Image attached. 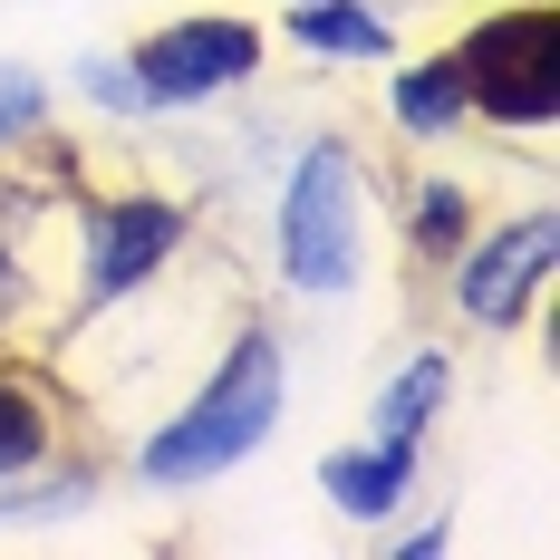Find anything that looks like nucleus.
I'll list each match as a JSON object with an SVG mask.
<instances>
[{
	"mask_svg": "<svg viewBox=\"0 0 560 560\" xmlns=\"http://www.w3.org/2000/svg\"><path fill=\"white\" fill-rule=\"evenodd\" d=\"M174 242H184V213H174V203H145V194H136V203H107L97 232H88V290H97V300L136 290Z\"/></svg>",
	"mask_w": 560,
	"mask_h": 560,
	"instance_id": "6",
	"label": "nucleus"
},
{
	"mask_svg": "<svg viewBox=\"0 0 560 560\" xmlns=\"http://www.w3.org/2000/svg\"><path fill=\"white\" fill-rule=\"evenodd\" d=\"M396 116H406L416 136L454 126V116H464V68H454V58H425V68H406V78H396Z\"/></svg>",
	"mask_w": 560,
	"mask_h": 560,
	"instance_id": "8",
	"label": "nucleus"
},
{
	"mask_svg": "<svg viewBox=\"0 0 560 560\" xmlns=\"http://www.w3.org/2000/svg\"><path fill=\"white\" fill-rule=\"evenodd\" d=\"M464 97L483 116H503V126H551L560 116V20L551 10H493L464 49Z\"/></svg>",
	"mask_w": 560,
	"mask_h": 560,
	"instance_id": "2",
	"label": "nucleus"
},
{
	"mask_svg": "<svg viewBox=\"0 0 560 560\" xmlns=\"http://www.w3.org/2000/svg\"><path fill=\"white\" fill-rule=\"evenodd\" d=\"M416 474V445H368V454H329V493L348 512H387Z\"/></svg>",
	"mask_w": 560,
	"mask_h": 560,
	"instance_id": "7",
	"label": "nucleus"
},
{
	"mask_svg": "<svg viewBox=\"0 0 560 560\" xmlns=\"http://www.w3.org/2000/svg\"><path fill=\"white\" fill-rule=\"evenodd\" d=\"M30 126H39V78L0 68V136H30Z\"/></svg>",
	"mask_w": 560,
	"mask_h": 560,
	"instance_id": "13",
	"label": "nucleus"
},
{
	"mask_svg": "<svg viewBox=\"0 0 560 560\" xmlns=\"http://www.w3.org/2000/svg\"><path fill=\"white\" fill-rule=\"evenodd\" d=\"M252 68H261V30H242V20H184V30H155V39L136 49L145 107H184V97L242 88Z\"/></svg>",
	"mask_w": 560,
	"mask_h": 560,
	"instance_id": "4",
	"label": "nucleus"
},
{
	"mask_svg": "<svg viewBox=\"0 0 560 560\" xmlns=\"http://www.w3.org/2000/svg\"><path fill=\"white\" fill-rule=\"evenodd\" d=\"M290 30H300L310 49H348V58H377V49H387V30H377L358 0H319V10H300Z\"/></svg>",
	"mask_w": 560,
	"mask_h": 560,
	"instance_id": "10",
	"label": "nucleus"
},
{
	"mask_svg": "<svg viewBox=\"0 0 560 560\" xmlns=\"http://www.w3.org/2000/svg\"><path fill=\"white\" fill-rule=\"evenodd\" d=\"M551 213H522V223H503L483 252H464V280H454V300H464V319H483V329H512L522 319V300L541 290V271H551Z\"/></svg>",
	"mask_w": 560,
	"mask_h": 560,
	"instance_id": "5",
	"label": "nucleus"
},
{
	"mask_svg": "<svg viewBox=\"0 0 560 560\" xmlns=\"http://www.w3.org/2000/svg\"><path fill=\"white\" fill-rule=\"evenodd\" d=\"M435 396H445V358H416L387 387V406H377V445H416V425L435 416Z\"/></svg>",
	"mask_w": 560,
	"mask_h": 560,
	"instance_id": "9",
	"label": "nucleus"
},
{
	"mask_svg": "<svg viewBox=\"0 0 560 560\" xmlns=\"http://www.w3.org/2000/svg\"><path fill=\"white\" fill-rule=\"evenodd\" d=\"M416 232H425V252H445L454 232H464V194H454V184H425V203H416Z\"/></svg>",
	"mask_w": 560,
	"mask_h": 560,
	"instance_id": "12",
	"label": "nucleus"
},
{
	"mask_svg": "<svg viewBox=\"0 0 560 560\" xmlns=\"http://www.w3.org/2000/svg\"><path fill=\"white\" fill-rule=\"evenodd\" d=\"M271 416H280V338L252 329L223 368H213V387L145 445V474H155V483H203V474H223V464H242V454L261 445Z\"/></svg>",
	"mask_w": 560,
	"mask_h": 560,
	"instance_id": "1",
	"label": "nucleus"
},
{
	"mask_svg": "<svg viewBox=\"0 0 560 560\" xmlns=\"http://www.w3.org/2000/svg\"><path fill=\"white\" fill-rule=\"evenodd\" d=\"M39 445H49V416H39V396L10 387L0 377V474H20V464H39Z\"/></svg>",
	"mask_w": 560,
	"mask_h": 560,
	"instance_id": "11",
	"label": "nucleus"
},
{
	"mask_svg": "<svg viewBox=\"0 0 560 560\" xmlns=\"http://www.w3.org/2000/svg\"><path fill=\"white\" fill-rule=\"evenodd\" d=\"M280 261L300 290H348L358 271V174L338 145H310L290 174V213H280Z\"/></svg>",
	"mask_w": 560,
	"mask_h": 560,
	"instance_id": "3",
	"label": "nucleus"
},
{
	"mask_svg": "<svg viewBox=\"0 0 560 560\" xmlns=\"http://www.w3.org/2000/svg\"><path fill=\"white\" fill-rule=\"evenodd\" d=\"M88 88L116 97V107H145V78H136V68H116V58H88Z\"/></svg>",
	"mask_w": 560,
	"mask_h": 560,
	"instance_id": "14",
	"label": "nucleus"
},
{
	"mask_svg": "<svg viewBox=\"0 0 560 560\" xmlns=\"http://www.w3.org/2000/svg\"><path fill=\"white\" fill-rule=\"evenodd\" d=\"M10 310H20V252L0 242V319H10Z\"/></svg>",
	"mask_w": 560,
	"mask_h": 560,
	"instance_id": "15",
	"label": "nucleus"
}]
</instances>
